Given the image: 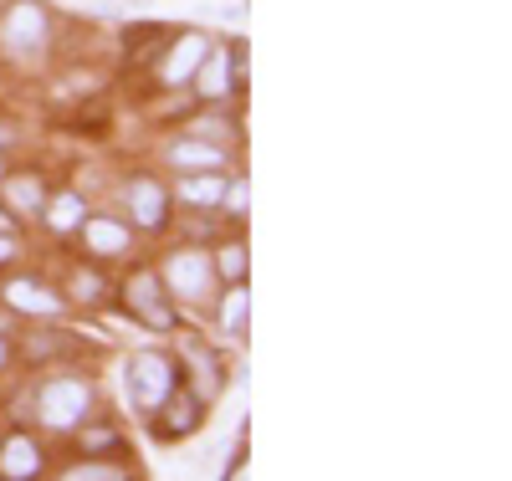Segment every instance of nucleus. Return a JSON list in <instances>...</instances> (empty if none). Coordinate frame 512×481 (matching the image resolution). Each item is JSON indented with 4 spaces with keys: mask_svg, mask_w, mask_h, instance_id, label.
<instances>
[{
    "mask_svg": "<svg viewBox=\"0 0 512 481\" xmlns=\"http://www.w3.org/2000/svg\"><path fill=\"white\" fill-rule=\"evenodd\" d=\"M47 31H52V11L41 0H11V11L0 16V47L16 57H31L47 47Z\"/></svg>",
    "mask_w": 512,
    "mask_h": 481,
    "instance_id": "nucleus-1",
    "label": "nucleus"
},
{
    "mask_svg": "<svg viewBox=\"0 0 512 481\" xmlns=\"http://www.w3.org/2000/svg\"><path fill=\"white\" fill-rule=\"evenodd\" d=\"M128 384H134V405L154 415L169 395H175V364L164 354H134L128 359Z\"/></svg>",
    "mask_w": 512,
    "mask_h": 481,
    "instance_id": "nucleus-2",
    "label": "nucleus"
},
{
    "mask_svg": "<svg viewBox=\"0 0 512 481\" xmlns=\"http://www.w3.org/2000/svg\"><path fill=\"white\" fill-rule=\"evenodd\" d=\"M82 410H88V384L82 379H57L41 389V420L57 425V430H72L82 420Z\"/></svg>",
    "mask_w": 512,
    "mask_h": 481,
    "instance_id": "nucleus-3",
    "label": "nucleus"
},
{
    "mask_svg": "<svg viewBox=\"0 0 512 481\" xmlns=\"http://www.w3.org/2000/svg\"><path fill=\"white\" fill-rule=\"evenodd\" d=\"M164 282L175 287L185 302H205L210 297V282H216V267H210L200 251H180V256H169Z\"/></svg>",
    "mask_w": 512,
    "mask_h": 481,
    "instance_id": "nucleus-4",
    "label": "nucleus"
},
{
    "mask_svg": "<svg viewBox=\"0 0 512 481\" xmlns=\"http://www.w3.org/2000/svg\"><path fill=\"white\" fill-rule=\"evenodd\" d=\"M159 425H154V435L159 441H180V435H190L195 425H200V400H185V395H169L159 410Z\"/></svg>",
    "mask_w": 512,
    "mask_h": 481,
    "instance_id": "nucleus-5",
    "label": "nucleus"
},
{
    "mask_svg": "<svg viewBox=\"0 0 512 481\" xmlns=\"http://www.w3.org/2000/svg\"><path fill=\"white\" fill-rule=\"evenodd\" d=\"M128 302H134V313H139V318H144L149 328H169V323H175V313L164 308V297H159V282H154L149 272L128 282Z\"/></svg>",
    "mask_w": 512,
    "mask_h": 481,
    "instance_id": "nucleus-6",
    "label": "nucleus"
},
{
    "mask_svg": "<svg viewBox=\"0 0 512 481\" xmlns=\"http://www.w3.org/2000/svg\"><path fill=\"white\" fill-rule=\"evenodd\" d=\"M231 67H236V52H210L200 57V93L205 98H226L231 93Z\"/></svg>",
    "mask_w": 512,
    "mask_h": 481,
    "instance_id": "nucleus-7",
    "label": "nucleus"
},
{
    "mask_svg": "<svg viewBox=\"0 0 512 481\" xmlns=\"http://www.w3.org/2000/svg\"><path fill=\"white\" fill-rule=\"evenodd\" d=\"M200 57H205V36L200 31H185L175 41V52H169V62H164V82H185L200 67Z\"/></svg>",
    "mask_w": 512,
    "mask_h": 481,
    "instance_id": "nucleus-8",
    "label": "nucleus"
},
{
    "mask_svg": "<svg viewBox=\"0 0 512 481\" xmlns=\"http://www.w3.org/2000/svg\"><path fill=\"white\" fill-rule=\"evenodd\" d=\"M6 302H11L16 313H41V318H47V313H57V308H62V302H57V297H52L47 287H36V282H26V277L6 282Z\"/></svg>",
    "mask_w": 512,
    "mask_h": 481,
    "instance_id": "nucleus-9",
    "label": "nucleus"
},
{
    "mask_svg": "<svg viewBox=\"0 0 512 481\" xmlns=\"http://www.w3.org/2000/svg\"><path fill=\"white\" fill-rule=\"evenodd\" d=\"M128 210L139 226H164V190L154 180H134L128 185Z\"/></svg>",
    "mask_w": 512,
    "mask_h": 481,
    "instance_id": "nucleus-10",
    "label": "nucleus"
},
{
    "mask_svg": "<svg viewBox=\"0 0 512 481\" xmlns=\"http://www.w3.org/2000/svg\"><path fill=\"white\" fill-rule=\"evenodd\" d=\"M36 466H41V456H36V446L26 441V435H11L6 446H0V471L6 476H36Z\"/></svg>",
    "mask_w": 512,
    "mask_h": 481,
    "instance_id": "nucleus-11",
    "label": "nucleus"
},
{
    "mask_svg": "<svg viewBox=\"0 0 512 481\" xmlns=\"http://www.w3.org/2000/svg\"><path fill=\"white\" fill-rule=\"evenodd\" d=\"M169 159H175L180 169H216L221 164V149L216 144H175V149H169Z\"/></svg>",
    "mask_w": 512,
    "mask_h": 481,
    "instance_id": "nucleus-12",
    "label": "nucleus"
},
{
    "mask_svg": "<svg viewBox=\"0 0 512 481\" xmlns=\"http://www.w3.org/2000/svg\"><path fill=\"white\" fill-rule=\"evenodd\" d=\"M88 246L93 251H128V231L118 221H88Z\"/></svg>",
    "mask_w": 512,
    "mask_h": 481,
    "instance_id": "nucleus-13",
    "label": "nucleus"
},
{
    "mask_svg": "<svg viewBox=\"0 0 512 481\" xmlns=\"http://www.w3.org/2000/svg\"><path fill=\"white\" fill-rule=\"evenodd\" d=\"M226 195V180H221V174H195V180H185V200H195V205H216Z\"/></svg>",
    "mask_w": 512,
    "mask_h": 481,
    "instance_id": "nucleus-14",
    "label": "nucleus"
},
{
    "mask_svg": "<svg viewBox=\"0 0 512 481\" xmlns=\"http://www.w3.org/2000/svg\"><path fill=\"white\" fill-rule=\"evenodd\" d=\"M47 221H52V231H72L82 221V200L77 195H57L52 210H47Z\"/></svg>",
    "mask_w": 512,
    "mask_h": 481,
    "instance_id": "nucleus-15",
    "label": "nucleus"
},
{
    "mask_svg": "<svg viewBox=\"0 0 512 481\" xmlns=\"http://www.w3.org/2000/svg\"><path fill=\"white\" fill-rule=\"evenodd\" d=\"M246 313H251V297H246V292H231V297H226V308H221L226 333H241V328H246Z\"/></svg>",
    "mask_w": 512,
    "mask_h": 481,
    "instance_id": "nucleus-16",
    "label": "nucleus"
},
{
    "mask_svg": "<svg viewBox=\"0 0 512 481\" xmlns=\"http://www.w3.org/2000/svg\"><path fill=\"white\" fill-rule=\"evenodd\" d=\"M11 200L21 210H41V180H31V174H16L11 180Z\"/></svg>",
    "mask_w": 512,
    "mask_h": 481,
    "instance_id": "nucleus-17",
    "label": "nucleus"
},
{
    "mask_svg": "<svg viewBox=\"0 0 512 481\" xmlns=\"http://www.w3.org/2000/svg\"><path fill=\"white\" fill-rule=\"evenodd\" d=\"M159 36H164L159 26H134V31H123V41H128V52H134V57H144Z\"/></svg>",
    "mask_w": 512,
    "mask_h": 481,
    "instance_id": "nucleus-18",
    "label": "nucleus"
},
{
    "mask_svg": "<svg viewBox=\"0 0 512 481\" xmlns=\"http://www.w3.org/2000/svg\"><path fill=\"white\" fill-rule=\"evenodd\" d=\"M67 476H72V481H82V476H108V481H118V476H123V466H108V461H88V466H72Z\"/></svg>",
    "mask_w": 512,
    "mask_h": 481,
    "instance_id": "nucleus-19",
    "label": "nucleus"
},
{
    "mask_svg": "<svg viewBox=\"0 0 512 481\" xmlns=\"http://www.w3.org/2000/svg\"><path fill=\"white\" fill-rule=\"evenodd\" d=\"M221 272H226V277H241V272H246V251H241V246H226V251H221Z\"/></svg>",
    "mask_w": 512,
    "mask_h": 481,
    "instance_id": "nucleus-20",
    "label": "nucleus"
},
{
    "mask_svg": "<svg viewBox=\"0 0 512 481\" xmlns=\"http://www.w3.org/2000/svg\"><path fill=\"white\" fill-rule=\"evenodd\" d=\"M98 292H103V282H98L93 272H77V277H72V297H98Z\"/></svg>",
    "mask_w": 512,
    "mask_h": 481,
    "instance_id": "nucleus-21",
    "label": "nucleus"
},
{
    "mask_svg": "<svg viewBox=\"0 0 512 481\" xmlns=\"http://www.w3.org/2000/svg\"><path fill=\"white\" fill-rule=\"evenodd\" d=\"M88 446H93V451H103V446H113V430H93V435H88Z\"/></svg>",
    "mask_w": 512,
    "mask_h": 481,
    "instance_id": "nucleus-22",
    "label": "nucleus"
},
{
    "mask_svg": "<svg viewBox=\"0 0 512 481\" xmlns=\"http://www.w3.org/2000/svg\"><path fill=\"white\" fill-rule=\"evenodd\" d=\"M226 200H231V210H246V185H231Z\"/></svg>",
    "mask_w": 512,
    "mask_h": 481,
    "instance_id": "nucleus-23",
    "label": "nucleus"
},
{
    "mask_svg": "<svg viewBox=\"0 0 512 481\" xmlns=\"http://www.w3.org/2000/svg\"><path fill=\"white\" fill-rule=\"evenodd\" d=\"M11 256H16V241H11L6 231H0V261H11Z\"/></svg>",
    "mask_w": 512,
    "mask_h": 481,
    "instance_id": "nucleus-24",
    "label": "nucleus"
},
{
    "mask_svg": "<svg viewBox=\"0 0 512 481\" xmlns=\"http://www.w3.org/2000/svg\"><path fill=\"white\" fill-rule=\"evenodd\" d=\"M6 226H11V221H6V215H0V231H6Z\"/></svg>",
    "mask_w": 512,
    "mask_h": 481,
    "instance_id": "nucleus-25",
    "label": "nucleus"
},
{
    "mask_svg": "<svg viewBox=\"0 0 512 481\" xmlns=\"http://www.w3.org/2000/svg\"><path fill=\"white\" fill-rule=\"evenodd\" d=\"M0 359H6V343H0Z\"/></svg>",
    "mask_w": 512,
    "mask_h": 481,
    "instance_id": "nucleus-26",
    "label": "nucleus"
},
{
    "mask_svg": "<svg viewBox=\"0 0 512 481\" xmlns=\"http://www.w3.org/2000/svg\"><path fill=\"white\" fill-rule=\"evenodd\" d=\"M0 144H6V134H0Z\"/></svg>",
    "mask_w": 512,
    "mask_h": 481,
    "instance_id": "nucleus-27",
    "label": "nucleus"
}]
</instances>
